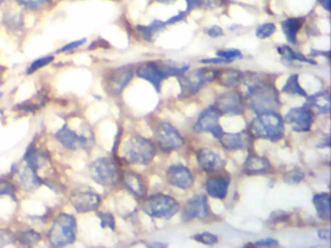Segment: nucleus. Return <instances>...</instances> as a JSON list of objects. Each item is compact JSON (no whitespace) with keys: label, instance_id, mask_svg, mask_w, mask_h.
<instances>
[{"label":"nucleus","instance_id":"obj_1","mask_svg":"<svg viewBox=\"0 0 331 248\" xmlns=\"http://www.w3.org/2000/svg\"><path fill=\"white\" fill-rule=\"evenodd\" d=\"M243 86L239 92L247 106L256 115L264 112H276L280 107L279 92L268 78L255 73H243L240 80Z\"/></svg>","mask_w":331,"mask_h":248},{"label":"nucleus","instance_id":"obj_2","mask_svg":"<svg viewBox=\"0 0 331 248\" xmlns=\"http://www.w3.org/2000/svg\"><path fill=\"white\" fill-rule=\"evenodd\" d=\"M189 68V65H180L172 61H147L137 68L136 75L151 83L157 92H160L163 80L168 77H178Z\"/></svg>","mask_w":331,"mask_h":248},{"label":"nucleus","instance_id":"obj_3","mask_svg":"<svg viewBox=\"0 0 331 248\" xmlns=\"http://www.w3.org/2000/svg\"><path fill=\"white\" fill-rule=\"evenodd\" d=\"M253 139L279 141L284 136V118L277 112H264L255 116L250 124Z\"/></svg>","mask_w":331,"mask_h":248},{"label":"nucleus","instance_id":"obj_4","mask_svg":"<svg viewBox=\"0 0 331 248\" xmlns=\"http://www.w3.org/2000/svg\"><path fill=\"white\" fill-rule=\"evenodd\" d=\"M156 147L152 141L134 135L125 143L122 157L130 164L148 165L156 156Z\"/></svg>","mask_w":331,"mask_h":248},{"label":"nucleus","instance_id":"obj_5","mask_svg":"<svg viewBox=\"0 0 331 248\" xmlns=\"http://www.w3.org/2000/svg\"><path fill=\"white\" fill-rule=\"evenodd\" d=\"M219 69L214 68H200L192 71H186L178 76L181 92L180 97L187 98L195 95L206 83H211L217 80Z\"/></svg>","mask_w":331,"mask_h":248},{"label":"nucleus","instance_id":"obj_6","mask_svg":"<svg viewBox=\"0 0 331 248\" xmlns=\"http://www.w3.org/2000/svg\"><path fill=\"white\" fill-rule=\"evenodd\" d=\"M76 232L77 222L75 217L67 214H61L56 217L49 231V243L55 248L71 245L76 239Z\"/></svg>","mask_w":331,"mask_h":248},{"label":"nucleus","instance_id":"obj_7","mask_svg":"<svg viewBox=\"0 0 331 248\" xmlns=\"http://www.w3.org/2000/svg\"><path fill=\"white\" fill-rule=\"evenodd\" d=\"M141 209L151 217L170 219L180 211V204L169 195L157 193L144 198Z\"/></svg>","mask_w":331,"mask_h":248},{"label":"nucleus","instance_id":"obj_8","mask_svg":"<svg viewBox=\"0 0 331 248\" xmlns=\"http://www.w3.org/2000/svg\"><path fill=\"white\" fill-rule=\"evenodd\" d=\"M90 175L94 182L104 187L116 186L122 178L120 167L110 157H101L94 161L90 166Z\"/></svg>","mask_w":331,"mask_h":248},{"label":"nucleus","instance_id":"obj_9","mask_svg":"<svg viewBox=\"0 0 331 248\" xmlns=\"http://www.w3.org/2000/svg\"><path fill=\"white\" fill-rule=\"evenodd\" d=\"M156 140L164 152H171L185 145L184 138L169 122H160L156 130Z\"/></svg>","mask_w":331,"mask_h":248},{"label":"nucleus","instance_id":"obj_10","mask_svg":"<svg viewBox=\"0 0 331 248\" xmlns=\"http://www.w3.org/2000/svg\"><path fill=\"white\" fill-rule=\"evenodd\" d=\"M70 200L74 209L80 214L96 211L100 205V196L90 187H80L72 191Z\"/></svg>","mask_w":331,"mask_h":248},{"label":"nucleus","instance_id":"obj_11","mask_svg":"<svg viewBox=\"0 0 331 248\" xmlns=\"http://www.w3.org/2000/svg\"><path fill=\"white\" fill-rule=\"evenodd\" d=\"M221 116V113L214 106L206 108L198 116L193 126V130L196 133H212L215 138L219 139L223 133L219 122Z\"/></svg>","mask_w":331,"mask_h":248},{"label":"nucleus","instance_id":"obj_12","mask_svg":"<svg viewBox=\"0 0 331 248\" xmlns=\"http://www.w3.org/2000/svg\"><path fill=\"white\" fill-rule=\"evenodd\" d=\"M221 115H242L245 111V102L238 91H229L221 94L214 104Z\"/></svg>","mask_w":331,"mask_h":248},{"label":"nucleus","instance_id":"obj_13","mask_svg":"<svg viewBox=\"0 0 331 248\" xmlns=\"http://www.w3.org/2000/svg\"><path fill=\"white\" fill-rule=\"evenodd\" d=\"M284 120L293 131L308 132L314 122V114L304 105L299 108L290 109L284 116Z\"/></svg>","mask_w":331,"mask_h":248},{"label":"nucleus","instance_id":"obj_14","mask_svg":"<svg viewBox=\"0 0 331 248\" xmlns=\"http://www.w3.org/2000/svg\"><path fill=\"white\" fill-rule=\"evenodd\" d=\"M210 207L205 194H197L189 199L182 210L183 222H189L195 218L204 219L210 215Z\"/></svg>","mask_w":331,"mask_h":248},{"label":"nucleus","instance_id":"obj_15","mask_svg":"<svg viewBox=\"0 0 331 248\" xmlns=\"http://www.w3.org/2000/svg\"><path fill=\"white\" fill-rule=\"evenodd\" d=\"M133 74L134 69L129 65L113 70L106 79V90L112 95L120 94L133 79Z\"/></svg>","mask_w":331,"mask_h":248},{"label":"nucleus","instance_id":"obj_16","mask_svg":"<svg viewBox=\"0 0 331 248\" xmlns=\"http://www.w3.org/2000/svg\"><path fill=\"white\" fill-rule=\"evenodd\" d=\"M55 137L62 144V146L71 150L87 149L90 141L91 142L94 141V140H89V138L83 134H78L71 130L67 124L63 125V127L56 133Z\"/></svg>","mask_w":331,"mask_h":248},{"label":"nucleus","instance_id":"obj_17","mask_svg":"<svg viewBox=\"0 0 331 248\" xmlns=\"http://www.w3.org/2000/svg\"><path fill=\"white\" fill-rule=\"evenodd\" d=\"M166 181L177 188L187 190L192 187L194 179L189 169L181 164L170 166L166 171Z\"/></svg>","mask_w":331,"mask_h":248},{"label":"nucleus","instance_id":"obj_18","mask_svg":"<svg viewBox=\"0 0 331 248\" xmlns=\"http://www.w3.org/2000/svg\"><path fill=\"white\" fill-rule=\"evenodd\" d=\"M196 160L199 167L209 174L221 171L225 166V160L219 153L207 148L197 150Z\"/></svg>","mask_w":331,"mask_h":248},{"label":"nucleus","instance_id":"obj_19","mask_svg":"<svg viewBox=\"0 0 331 248\" xmlns=\"http://www.w3.org/2000/svg\"><path fill=\"white\" fill-rule=\"evenodd\" d=\"M253 139L249 131L239 133H222L219 141L223 149L233 151L238 149H249L252 147Z\"/></svg>","mask_w":331,"mask_h":248},{"label":"nucleus","instance_id":"obj_20","mask_svg":"<svg viewBox=\"0 0 331 248\" xmlns=\"http://www.w3.org/2000/svg\"><path fill=\"white\" fill-rule=\"evenodd\" d=\"M230 178L225 175H218L208 178L205 182L207 194L212 198L223 200L227 195Z\"/></svg>","mask_w":331,"mask_h":248},{"label":"nucleus","instance_id":"obj_21","mask_svg":"<svg viewBox=\"0 0 331 248\" xmlns=\"http://www.w3.org/2000/svg\"><path fill=\"white\" fill-rule=\"evenodd\" d=\"M123 182L127 191L136 199L143 200L147 195V186L142 177L131 171L126 170L123 174Z\"/></svg>","mask_w":331,"mask_h":248},{"label":"nucleus","instance_id":"obj_22","mask_svg":"<svg viewBox=\"0 0 331 248\" xmlns=\"http://www.w3.org/2000/svg\"><path fill=\"white\" fill-rule=\"evenodd\" d=\"M243 170L247 175L256 176L268 174L273 170V167L266 157L259 156L255 153H249L243 166Z\"/></svg>","mask_w":331,"mask_h":248},{"label":"nucleus","instance_id":"obj_23","mask_svg":"<svg viewBox=\"0 0 331 248\" xmlns=\"http://www.w3.org/2000/svg\"><path fill=\"white\" fill-rule=\"evenodd\" d=\"M305 106L315 115L328 114L330 111V94L328 90L316 92L307 96Z\"/></svg>","mask_w":331,"mask_h":248},{"label":"nucleus","instance_id":"obj_24","mask_svg":"<svg viewBox=\"0 0 331 248\" xmlns=\"http://www.w3.org/2000/svg\"><path fill=\"white\" fill-rule=\"evenodd\" d=\"M42 182L41 179L37 176L36 171L30 166H26L19 173V183L26 191L32 192L36 190L42 184Z\"/></svg>","mask_w":331,"mask_h":248},{"label":"nucleus","instance_id":"obj_25","mask_svg":"<svg viewBox=\"0 0 331 248\" xmlns=\"http://www.w3.org/2000/svg\"><path fill=\"white\" fill-rule=\"evenodd\" d=\"M303 24V20L300 17H288L282 21L281 26L286 40L295 45L297 43V34Z\"/></svg>","mask_w":331,"mask_h":248},{"label":"nucleus","instance_id":"obj_26","mask_svg":"<svg viewBox=\"0 0 331 248\" xmlns=\"http://www.w3.org/2000/svg\"><path fill=\"white\" fill-rule=\"evenodd\" d=\"M313 204L317 216L324 221H328L330 219V195L323 192L315 194Z\"/></svg>","mask_w":331,"mask_h":248},{"label":"nucleus","instance_id":"obj_27","mask_svg":"<svg viewBox=\"0 0 331 248\" xmlns=\"http://www.w3.org/2000/svg\"><path fill=\"white\" fill-rule=\"evenodd\" d=\"M24 160L27 162V165L30 166L33 170H38L46 165L48 162V155L42 150L37 149L34 147L27 150L24 156Z\"/></svg>","mask_w":331,"mask_h":248},{"label":"nucleus","instance_id":"obj_28","mask_svg":"<svg viewBox=\"0 0 331 248\" xmlns=\"http://www.w3.org/2000/svg\"><path fill=\"white\" fill-rule=\"evenodd\" d=\"M243 73L236 69H219V75L217 80L221 85L229 87L240 83Z\"/></svg>","mask_w":331,"mask_h":248},{"label":"nucleus","instance_id":"obj_29","mask_svg":"<svg viewBox=\"0 0 331 248\" xmlns=\"http://www.w3.org/2000/svg\"><path fill=\"white\" fill-rule=\"evenodd\" d=\"M282 92L285 94L307 97L306 91L301 87V85L299 84L297 74H292L288 77V79L286 80V82L282 88Z\"/></svg>","mask_w":331,"mask_h":248},{"label":"nucleus","instance_id":"obj_30","mask_svg":"<svg viewBox=\"0 0 331 248\" xmlns=\"http://www.w3.org/2000/svg\"><path fill=\"white\" fill-rule=\"evenodd\" d=\"M165 22L161 21V20H154L150 25H137L136 29L139 33L142 35L143 38L148 41V42H152L153 39V35L159 31L160 29H162L165 26Z\"/></svg>","mask_w":331,"mask_h":248},{"label":"nucleus","instance_id":"obj_31","mask_svg":"<svg viewBox=\"0 0 331 248\" xmlns=\"http://www.w3.org/2000/svg\"><path fill=\"white\" fill-rule=\"evenodd\" d=\"M16 241L20 242L24 246H34L38 244L41 241V236L37 232L33 230L29 231L21 232L16 236Z\"/></svg>","mask_w":331,"mask_h":248},{"label":"nucleus","instance_id":"obj_32","mask_svg":"<svg viewBox=\"0 0 331 248\" xmlns=\"http://www.w3.org/2000/svg\"><path fill=\"white\" fill-rule=\"evenodd\" d=\"M17 4L29 11H39L48 6L50 0H15Z\"/></svg>","mask_w":331,"mask_h":248},{"label":"nucleus","instance_id":"obj_33","mask_svg":"<svg viewBox=\"0 0 331 248\" xmlns=\"http://www.w3.org/2000/svg\"><path fill=\"white\" fill-rule=\"evenodd\" d=\"M187 1V10L186 12L189 13V11H192L195 8H201V7H210L213 5L220 6L222 5L225 0H186Z\"/></svg>","mask_w":331,"mask_h":248},{"label":"nucleus","instance_id":"obj_34","mask_svg":"<svg viewBox=\"0 0 331 248\" xmlns=\"http://www.w3.org/2000/svg\"><path fill=\"white\" fill-rule=\"evenodd\" d=\"M305 178L304 173L300 169H292L285 172L283 176V180L286 184L295 185L302 182Z\"/></svg>","mask_w":331,"mask_h":248},{"label":"nucleus","instance_id":"obj_35","mask_svg":"<svg viewBox=\"0 0 331 248\" xmlns=\"http://www.w3.org/2000/svg\"><path fill=\"white\" fill-rule=\"evenodd\" d=\"M192 239L198 243H201L206 246H214L218 243L219 239L216 235L211 234L209 232H204V233H200V234H196L194 236H192Z\"/></svg>","mask_w":331,"mask_h":248},{"label":"nucleus","instance_id":"obj_36","mask_svg":"<svg viewBox=\"0 0 331 248\" xmlns=\"http://www.w3.org/2000/svg\"><path fill=\"white\" fill-rule=\"evenodd\" d=\"M54 59H55V57L53 55H47V56L38 58V59H36V60H34L33 62H32L31 66L28 68L27 73L29 75L35 73L37 70H39V69H41L43 67L47 66L50 63H52L54 61Z\"/></svg>","mask_w":331,"mask_h":248},{"label":"nucleus","instance_id":"obj_37","mask_svg":"<svg viewBox=\"0 0 331 248\" xmlns=\"http://www.w3.org/2000/svg\"><path fill=\"white\" fill-rule=\"evenodd\" d=\"M275 31H276V25L273 22H266L259 25L256 28L255 35L259 39H266L272 36Z\"/></svg>","mask_w":331,"mask_h":248},{"label":"nucleus","instance_id":"obj_38","mask_svg":"<svg viewBox=\"0 0 331 248\" xmlns=\"http://www.w3.org/2000/svg\"><path fill=\"white\" fill-rule=\"evenodd\" d=\"M10 196L11 198L16 199V188L8 181H0V196Z\"/></svg>","mask_w":331,"mask_h":248},{"label":"nucleus","instance_id":"obj_39","mask_svg":"<svg viewBox=\"0 0 331 248\" xmlns=\"http://www.w3.org/2000/svg\"><path fill=\"white\" fill-rule=\"evenodd\" d=\"M97 216L99 217V219L101 220V227L105 228L108 227L110 228L112 231L115 230L116 228V222H115V218L114 216L109 214V213H97Z\"/></svg>","mask_w":331,"mask_h":248},{"label":"nucleus","instance_id":"obj_40","mask_svg":"<svg viewBox=\"0 0 331 248\" xmlns=\"http://www.w3.org/2000/svg\"><path fill=\"white\" fill-rule=\"evenodd\" d=\"M217 55L221 58L232 60L235 58H241L242 52L241 50H236V49H226V50H219L217 51Z\"/></svg>","mask_w":331,"mask_h":248},{"label":"nucleus","instance_id":"obj_41","mask_svg":"<svg viewBox=\"0 0 331 248\" xmlns=\"http://www.w3.org/2000/svg\"><path fill=\"white\" fill-rule=\"evenodd\" d=\"M16 241V237L7 229L0 228V248L13 244Z\"/></svg>","mask_w":331,"mask_h":248},{"label":"nucleus","instance_id":"obj_42","mask_svg":"<svg viewBox=\"0 0 331 248\" xmlns=\"http://www.w3.org/2000/svg\"><path fill=\"white\" fill-rule=\"evenodd\" d=\"M86 42H87V39H86V38L79 39V40H77V41H73V42L68 43V44H66L65 46L62 47L60 50H58V52H66V51H70V50H75V49L79 48L81 46H83Z\"/></svg>","mask_w":331,"mask_h":248},{"label":"nucleus","instance_id":"obj_43","mask_svg":"<svg viewBox=\"0 0 331 248\" xmlns=\"http://www.w3.org/2000/svg\"><path fill=\"white\" fill-rule=\"evenodd\" d=\"M286 218H287V214L279 211V212H274L269 219L273 223H279V222H283Z\"/></svg>","mask_w":331,"mask_h":248},{"label":"nucleus","instance_id":"obj_44","mask_svg":"<svg viewBox=\"0 0 331 248\" xmlns=\"http://www.w3.org/2000/svg\"><path fill=\"white\" fill-rule=\"evenodd\" d=\"M252 246H256V247H277V246H279V243H278L277 240H274V239H265V240L257 241Z\"/></svg>","mask_w":331,"mask_h":248},{"label":"nucleus","instance_id":"obj_45","mask_svg":"<svg viewBox=\"0 0 331 248\" xmlns=\"http://www.w3.org/2000/svg\"><path fill=\"white\" fill-rule=\"evenodd\" d=\"M203 64H220V63H230L232 62V60H228V59H224L221 57H217V58H206V59H202L200 61Z\"/></svg>","mask_w":331,"mask_h":248},{"label":"nucleus","instance_id":"obj_46","mask_svg":"<svg viewBox=\"0 0 331 248\" xmlns=\"http://www.w3.org/2000/svg\"><path fill=\"white\" fill-rule=\"evenodd\" d=\"M207 34L210 37L218 38V37L223 36V30L221 29L220 26H218V25H213V26H211L210 28L207 29Z\"/></svg>","mask_w":331,"mask_h":248},{"label":"nucleus","instance_id":"obj_47","mask_svg":"<svg viewBox=\"0 0 331 248\" xmlns=\"http://www.w3.org/2000/svg\"><path fill=\"white\" fill-rule=\"evenodd\" d=\"M186 15H187V12L186 11H182V12H180L178 15H176V16H173L172 17H170L166 22H165V24L167 25V24H174V23H177V22H179V21H181V20H183L185 17H186Z\"/></svg>","mask_w":331,"mask_h":248},{"label":"nucleus","instance_id":"obj_48","mask_svg":"<svg viewBox=\"0 0 331 248\" xmlns=\"http://www.w3.org/2000/svg\"><path fill=\"white\" fill-rule=\"evenodd\" d=\"M317 236L319 239L323 241H329L330 240V231L328 229H320L317 231Z\"/></svg>","mask_w":331,"mask_h":248},{"label":"nucleus","instance_id":"obj_49","mask_svg":"<svg viewBox=\"0 0 331 248\" xmlns=\"http://www.w3.org/2000/svg\"><path fill=\"white\" fill-rule=\"evenodd\" d=\"M319 2L327 12L330 11V0H319Z\"/></svg>","mask_w":331,"mask_h":248},{"label":"nucleus","instance_id":"obj_50","mask_svg":"<svg viewBox=\"0 0 331 248\" xmlns=\"http://www.w3.org/2000/svg\"><path fill=\"white\" fill-rule=\"evenodd\" d=\"M311 55H326L327 58L329 59V51H318V50H312Z\"/></svg>","mask_w":331,"mask_h":248},{"label":"nucleus","instance_id":"obj_51","mask_svg":"<svg viewBox=\"0 0 331 248\" xmlns=\"http://www.w3.org/2000/svg\"><path fill=\"white\" fill-rule=\"evenodd\" d=\"M156 1H158L159 3H162V4H171V3H174L177 0H156Z\"/></svg>","mask_w":331,"mask_h":248},{"label":"nucleus","instance_id":"obj_52","mask_svg":"<svg viewBox=\"0 0 331 248\" xmlns=\"http://www.w3.org/2000/svg\"><path fill=\"white\" fill-rule=\"evenodd\" d=\"M149 247L150 248H155V247H157V248H164V247H166V245H163V244H152Z\"/></svg>","mask_w":331,"mask_h":248},{"label":"nucleus","instance_id":"obj_53","mask_svg":"<svg viewBox=\"0 0 331 248\" xmlns=\"http://www.w3.org/2000/svg\"><path fill=\"white\" fill-rule=\"evenodd\" d=\"M2 96H3V93H2V92H0V98H1Z\"/></svg>","mask_w":331,"mask_h":248}]
</instances>
